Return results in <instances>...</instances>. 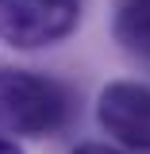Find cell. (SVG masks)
I'll list each match as a JSON object with an SVG mask.
<instances>
[{"label":"cell","instance_id":"obj_1","mask_svg":"<svg viewBox=\"0 0 150 154\" xmlns=\"http://www.w3.org/2000/svg\"><path fill=\"white\" fill-rule=\"evenodd\" d=\"M69 100L50 77L27 69H0V127L16 135H50L66 123Z\"/></svg>","mask_w":150,"mask_h":154},{"label":"cell","instance_id":"obj_2","mask_svg":"<svg viewBox=\"0 0 150 154\" xmlns=\"http://www.w3.org/2000/svg\"><path fill=\"white\" fill-rule=\"evenodd\" d=\"M81 19L77 0H0V38L19 50L50 46Z\"/></svg>","mask_w":150,"mask_h":154},{"label":"cell","instance_id":"obj_3","mask_svg":"<svg viewBox=\"0 0 150 154\" xmlns=\"http://www.w3.org/2000/svg\"><path fill=\"white\" fill-rule=\"evenodd\" d=\"M100 127L123 146L150 150V89L139 81H112L96 100Z\"/></svg>","mask_w":150,"mask_h":154},{"label":"cell","instance_id":"obj_4","mask_svg":"<svg viewBox=\"0 0 150 154\" xmlns=\"http://www.w3.org/2000/svg\"><path fill=\"white\" fill-rule=\"evenodd\" d=\"M115 38L123 50L150 58V0H119L115 8Z\"/></svg>","mask_w":150,"mask_h":154},{"label":"cell","instance_id":"obj_5","mask_svg":"<svg viewBox=\"0 0 150 154\" xmlns=\"http://www.w3.org/2000/svg\"><path fill=\"white\" fill-rule=\"evenodd\" d=\"M73 154H123V150H115V146H108V143H81Z\"/></svg>","mask_w":150,"mask_h":154},{"label":"cell","instance_id":"obj_6","mask_svg":"<svg viewBox=\"0 0 150 154\" xmlns=\"http://www.w3.org/2000/svg\"><path fill=\"white\" fill-rule=\"evenodd\" d=\"M0 154H23L16 146V139H4V135H0Z\"/></svg>","mask_w":150,"mask_h":154}]
</instances>
